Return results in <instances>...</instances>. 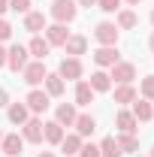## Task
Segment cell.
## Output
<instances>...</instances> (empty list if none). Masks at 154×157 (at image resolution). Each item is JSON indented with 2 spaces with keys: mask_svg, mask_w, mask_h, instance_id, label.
<instances>
[{
  "mask_svg": "<svg viewBox=\"0 0 154 157\" xmlns=\"http://www.w3.org/2000/svg\"><path fill=\"white\" fill-rule=\"evenodd\" d=\"M76 15H79L76 0H55L52 3V18H55V24H70Z\"/></svg>",
  "mask_w": 154,
  "mask_h": 157,
  "instance_id": "1",
  "label": "cell"
},
{
  "mask_svg": "<svg viewBox=\"0 0 154 157\" xmlns=\"http://www.w3.org/2000/svg\"><path fill=\"white\" fill-rule=\"evenodd\" d=\"M27 63H30V60H27V45H18V42H15V45L6 48V67H9L12 73H21Z\"/></svg>",
  "mask_w": 154,
  "mask_h": 157,
  "instance_id": "2",
  "label": "cell"
},
{
  "mask_svg": "<svg viewBox=\"0 0 154 157\" xmlns=\"http://www.w3.org/2000/svg\"><path fill=\"white\" fill-rule=\"evenodd\" d=\"M21 76H24V82H27V85H33V88H37V85H42V82H45V76H48L45 60H30V63L21 70Z\"/></svg>",
  "mask_w": 154,
  "mask_h": 157,
  "instance_id": "3",
  "label": "cell"
},
{
  "mask_svg": "<svg viewBox=\"0 0 154 157\" xmlns=\"http://www.w3.org/2000/svg\"><path fill=\"white\" fill-rule=\"evenodd\" d=\"M94 39L100 42V45H115L118 42V24H112V21H100L94 27Z\"/></svg>",
  "mask_w": 154,
  "mask_h": 157,
  "instance_id": "4",
  "label": "cell"
},
{
  "mask_svg": "<svg viewBox=\"0 0 154 157\" xmlns=\"http://www.w3.org/2000/svg\"><path fill=\"white\" fill-rule=\"evenodd\" d=\"M58 76L64 78V82H79V78H82V60L79 58H64Z\"/></svg>",
  "mask_w": 154,
  "mask_h": 157,
  "instance_id": "5",
  "label": "cell"
},
{
  "mask_svg": "<svg viewBox=\"0 0 154 157\" xmlns=\"http://www.w3.org/2000/svg\"><path fill=\"white\" fill-rule=\"evenodd\" d=\"M48 100H52V97H48L45 91H37V88H33V91H30V94L24 97V106H27L30 112H37V115H42V112H45V109L52 106Z\"/></svg>",
  "mask_w": 154,
  "mask_h": 157,
  "instance_id": "6",
  "label": "cell"
},
{
  "mask_svg": "<svg viewBox=\"0 0 154 157\" xmlns=\"http://www.w3.org/2000/svg\"><path fill=\"white\" fill-rule=\"evenodd\" d=\"M109 78H115L118 85H130V82L136 78V67L127 63V60H118L115 67H112V76H109Z\"/></svg>",
  "mask_w": 154,
  "mask_h": 157,
  "instance_id": "7",
  "label": "cell"
},
{
  "mask_svg": "<svg viewBox=\"0 0 154 157\" xmlns=\"http://www.w3.org/2000/svg\"><path fill=\"white\" fill-rule=\"evenodd\" d=\"M21 148H24V136H18V133H9L0 142V151L6 157H21Z\"/></svg>",
  "mask_w": 154,
  "mask_h": 157,
  "instance_id": "8",
  "label": "cell"
},
{
  "mask_svg": "<svg viewBox=\"0 0 154 157\" xmlns=\"http://www.w3.org/2000/svg\"><path fill=\"white\" fill-rule=\"evenodd\" d=\"M21 136H24V142H42V121L39 118H27L21 124Z\"/></svg>",
  "mask_w": 154,
  "mask_h": 157,
  "instance_id": "9",
  "label": "cell"
},
{
  "mask_svg": "<svg viewBox=\"0 0 154 157\" xmlns=\"http://www.w3.org/2000/svg\"><path fill=\"white\" fill-rule=\"evenodd\" d=\"M48 52H52L48 39H42L39 33H37L33 39H30V42H27V55H30L33 60H45V58H48Z\"/></svg>",
  "mask_w": 154,
  "mask_h": 157,
  "instance_id": "10",
  "label": "cell"
},
{
  "mask_svg": "<svg viewBox=\"0 0 154 157\" xmlns=\"http://www.w3.org/2000/svg\"><path fill=\"white\" fill-rule=\"evenodd\" d=\"M94 63L97 67H115L118 63V48L115 45H100L94 52Z\"/></svg>",
  "mask_w": 154,
  "mask_h": 157,
  "instance_id": "11",
  "label": "cell"
},
{
  "mask_svg": "<svg viewBox=\"0 0 154 157\" xmlns=\"http://www.w3.org/2000/svg\"><path fill=\"white\" fill-rule=\"evenodd\" d=\"M85 48H88V39L82 36V33H70V39L64 42L67 58H79V55H85Z\"/></svg>",
  "mask_w": 154,
  "mask_h": 157,
  "instance_id": "12",
  "label": "cell"
},
{
  "mask_svg": "<svg viewBox=\"0 0 154 157\" xmlns=\"http://www.w3.org/2000/svg\"><path fill=\"white\" fill-rule=\"evenodd\" d=\"M45 39H48V45H64V42L70 39L67 24H48V27H45Z\"/></svg>",
  "mask_w": 154,
  "mask_h": 157,
  "instance_id": "13",
  "label": "cell"
},
{
  "mask_svg": "<svg viewBox=\"0 0 154 157\" xmlns=\"http://www.w3.org/2000/svg\"><path fill=\"white\" fill-rule=\"evenodd\" d=\"M82 136L79 133H67V136L60 139V151H64V157H76L79 151H82Z\"/></svg>",
  "mask_w": 154,
  "mask_h": 157,
  "instance_id": "14",
  "label": "cell"
},
{
  "mask_svg": "<svg viewBox=\"0 0 154 157\" xmlns=\"http://www.w3.org/2000/svg\"><path fill=\"white\" fill-rule=\"evenodd\" d=\"M67 136L64 133V127H60L58 121H48V124H42V139L45 142H52V145H60V139Z\"/></svg>",
  "mask_w": 154,
  "mask_h": 157,
  "instance_id": "15",
  "label": "cell"
},
{
  "mask_svg": "<svg viewBox=\"0 0 154 157\" xmlns=\"http://www.w3.org/2000/svg\"><path fill=\"white\" fill-rule=\"evenodd\" d=\"M64 91H67V82H64L58 73H48V76H45V94H48V97H60Z\"/></svg>",
  "mask_w": 154,
  "mask_h": 157,
  "instance_id": "16",
  "label": "cell"
},
{
  "mask_svg": "<svg viewBox=\"0 0 154 157\" xmlns=\"http://www.w3.org/2000/svg\"><path fill=\"white\" fill-rule=\"evenodd\" d=\"M45 27H48V24H45V15H42V12H27V15H24V30H30L33 36H37L39 30H45Z\"/></svg>",
  "mask_w": 154,
  "mask_h": 157,
  "instance_id": "17",
  "label": "cell"
},
{
  "mask_svg": "<svg viewBox=\"0 0 154 157\" xmlns=\"http://www.w3.org/2000/svg\"><path fill=\"white\" fill-rule=\"evenodd\" d=\"M6 115H9V121H12V124H18V127H21V124H24V121L30 118V109H27L24 103H9Z\"/></svg>",
  "mask_w": 154,
  "mask_h": 157,
  "instance_id": "18",
  "label": "cell"
},
{
  "mask_svg": "<svg viewBox=\"0 0 154 157\" xmlns=\"http://www.w3.org/2000/svg\"><path fill=\"white\" fill-rule=\"evenodd\" d=\"M73 127H76V133H79V136L85 139V136H91V133L97 130V121H94L91 115H76V121H73Z\"/></svg>",
  "mask_w": 154,
  "mask_h": 157,
  "instance_id": "19",
  "label": "cell"
},
{
  "mask_svg": "<svg viewBox=\"0 0 154 157\" xmlns=\"http://www.w3.org/2000/svg\"><path fill=\"white\" fill-rule=\"evenodd\" d=\"M91 103H94V88L79 78V85H76V106H91Z\"/></svg>",
  "mask_w": 154,
  "mask_h": 157,
  "instance_id": "20",
  "label": "cell"
},
{
  "mask_svg": "<svg viewBox=\"0 0 154 157\" xmlns=\"http://www.w3.org/2000/svg\"><path fill=\"white\" fill-rule=\"evenodd\" d=\"M55 121H58L60 127H73V121H76V109H73L70 103H60L58 112H55Z\"/></svg>",
  "mask_w": 154,
  "mask_h": 157,
  "instance_id": "21",
  "label": "cell"
},
{
  "mask_svg": "<svg viewBox=\"0 0 154 157\" xmlns=\"http://www.w3.org/2000/svg\"><path fill=\"white\" fill-rule=\"evenodd\" d=\"M133 118L136 121H151L154 118V106L148 100H133Z\"/></svg>",
  "mask_w": 154,
  "mask_h": 157,
  "instance_id": "22",
  "label": "cell"
},
{
  "mask_svg": "<svg viewBox=\"0 0 154 157\" xmlns=\"http://www.w3.org/2000/svg\"><path fill=\"white\" fill-rule=\"evenodd\" d=\"M88 85L94 88V94H97V91L103 94V91H109V88H112V78H109V73L97 70V73H91V82H88Z\"/></svg>",
  "mask_w": 154,
  "mask_h": 157,
  "instance_id": "23",
  "label": "cell"
},
{
  "mask_svg": "<svg viewBox=\"0 0 154 157\" xmlns=\"http://www.w3.org/2000/svg\"><path fill=\"white\" fill-rule=\"evenodd\" d=\"M124 151H121V145H118L115 136H106L103 142H100V157H121Z\"/></svg>",
  "mask_w": 154,
  "mask_h": 157,
  "instance_id": "24",
  "label": "cell"
},
{
  "mask_svg": "<svg viewBox=\"0 0 154 157\" xmlns=\"http://www.w3.org/2000/svg\"><path fill=\"white\" fill-rule=\"evenodd\" d=\"M115 124H118V130H121V133H136V124H139V121L133 118V112H118Z\"/></svg>",
  "mask_w": 154,
  "mask_h": 157,
  "instance_id": "25",
  "label": "cell"
},
{
  "mask_svg": "<svg viewBox=\"0 0 154 157\" xmlns=\"http://www.w3.org/2000/svg\"><path fill=\"white\" fill-rule=\"evenodd\" d=\"M133 100H136V88L133 85H118L115 88V103L124 106V103H133Z\"/></svg>",
  "mask_w": 154,
  "mask_h": 157,
  "instance_id": "26",
  "label": "cell"
},
{
  "mask_svg": "<svg viewBox=\"0 0 154 157\" xmlns=\"http://www.w3.org/2000/svg\"><path fill=\"white\" fill-rule=\"evenodd\" d=\"M136 12L133 9H118V27L121 30H130V27H136Z\"/></svg>",
  "mask_w": 154,
  "mask_h": 157,
  "instance_id": "27",
  "label": "cell"
},
{
  "mask_svg": "<svg viewBox=\"0 0 154 157\" xmlns=\"http://www.w3.org/2000/svg\"><path fill=\"white\" fill-rule=\"evenodd\" d=\"M118 145H121V151H127V154H133V151H139V139H136L133 133H121V139H118Z\"/></svg>",
  "mask_w": 154,
  "mask_h": 157,
  "instance_id": "28",
  "label": "cell"
},
{
  "mask_svg": "<svg viewBox=\"0 0 154 157\" xmlns=\"http://www.w3.org/2000/svg\"><path fill=\"white\" fill-rule=\"evenodd\" d=\"M142 97H145V100H154V76H145V78H142Z\"/></svg>",
  "mask_w": 154,
  "mask_h": 157,
  "instance_id": "29",
  "label": "cell"
},
{
  "mask_svg": "<svg viewBox=\"0 0 154 157\" xmlns=\"http://www.w3.org/2000/svg\"><path fill=\"white\" fill-rule=\"evenodd\" d=\"M97 6H100L103 12H118V9H121V0H97Z\"/></svg>",
  "mask_w": 154,
  "mask_h": 157,
  "instance_id": "30",
  "label": "cell"
},
{
  "mask_svg": "<svg viewBox=\"0 0 154 157\" xmlns=\"http://www.w3.org/2000/svg\"><path fill=\"white\" fill-rule=\"evenodd\" d=\"M9 9H15V12H30V0H9Z\"/></svg>",
  "mask_w": 154,
  "mask_h": 157,
  "instance_id": "31",
  "label": "cell"
},
{
  "mask_svg": "<svg viewBox=\"0 0 154 157\" xmlns=\"http://www.w3.org/2000/svg\"><path fill=\"white\" fill-rule=\"evenodd\" d=\"M79 157H100V145H82Z\"/></svg>",
  "mask_w": 154,
  "mask_h": 157,
  "instance_id": "32",
  "label": "cell"
},
{
  "mask_svg": "<svg viewBox=\"0 0 154 157\" xmlns=\"http://www.w3.org/2000/svg\"><path fill=\"white\" fill-rule=\"evenodd\" d=\"M9 36H12V24H9L6 18H0V42L9 39Z\"/></svg>",
  "mask_w": 154,
  "mask_h": 157,
  "instance_id": "33",
  "label": "cell"
},
{
  "mask_svg": "<svg viewBox=\"0 0 154 157\" xmlns=\"http://www.w3.org/2000/svg\"><path fill=\"white\" fill-rule=\"evenodd\" d=\"M3 106H9V94H6V91L0 88V109H3Z\"/></svg>",
  "mask_w": 154,
  "mask_h": 157,
  "instance_id": "34",
  "label": "cell"
},
{
  "mask_svg": "<svg viewBox=\"0 0 154 157\" xmlns=\"http://www.w3.org/2000/svg\"><path fill=\"white\" fill-rule=\"evenodd\" d=\"M0 67H6V48L0 45Z\"/></svg>",
  "mask_w": 154,
  "mask_h": 157,
  "instance_id": "35",
  "label": "cell"
},
{
  "mask_svg": "<svg viewBox=\"0 0 154 157\" xmlns=\"http://www.w3.org/2000/svg\"><path fill=\"white\" fill-rule=\"evenodd\" d=\"M79 6H97V0H76Z\"/></svg>",
  "mask_w": 154,
  "mask_h": 157,
  "instance_id": "36",
  "label": "cell"
},
{
  "mask_svg": "<svg viewBox=\"0 0 154 157\" xmlns=\"http://www.w3.org/2000/svg\"><path fill=\"white\" fill-rule=\"evenodd\" d=\"M6 9H9V0H0V15H3Z\"/></svg>",
  "mask_w": 154,
  "mask_h": 157,
  "instance_id": "37",
  "label": "cell"
},
{
  "mask_svg": "<svg viewBox=\"0 0 154 157\" xmlns=\"http://www.w3.org/2000/svg\"><path fill=\"white\" fill-rule=\"evenodd\" d=\"M37 157H55V154H52V151H42V154H37Z\"/></svg>",
  "mask_w": 154,
  "mask_h": 157,
  "instance_id": "38",
  "label": "cell"
},
{
  "mask_svg": "<svg viewBox=\"0 0 154 157\" xmlns=\"http://www.w3.org/2000/svg\"><path fill=\"white\" fill-rule=\"evenodd\" d=\"M148 45H151V52H154V33H151V39H148Z\"/></svg>",
  "mask_w": 154,
  "mask_h": 157,
  "instance_id": "39",
  "label": "cell"
},
{
  "mask_svg": "<svg viewBox=\"0 0 154 157\" xmlns=\"http://www.w3.org/2000/svg\"><path fill=\"white\" fill-rule=\"evenodd\" d=\"M127 3H133V6H136V3H139V0H127Z\"/></svg>",
  "mask_w": 154,
  "mask_h": 157,
  "instance_id": "40",
  "label": "cell"
},
{
  "mask_svg": "<svg viewBox=\"0 0 154 157\" xmlns=\"http://www.w3.org/2000/svg\"><path fill=\"white\" fill-rule=\"evenodd\" d=\"M151 24H154V12H151Z\"/></svg>",
  "mask_w": 154,
  "mask_h": 157,
  "instance_id": "41",
  "label": "cell"
},
{
  "mask_svg": "<svg viewBox=\"0 0 154 157\" xmlns=\"http://www.w3.org/2000/svg\"><path fill=\"white\" fill-rule=\"evenodd\" d=\"M0 142H3V133H0Z\"/></svg>",
  "mask_w": 154,
  "mask_h": 157,
  "instance_id": "42",
  "label": "cell"
},
{
  "mask_svg": "<svg viewBox=\"0 0 154 157\" xmlns=\"http://www.w3.org/2000/svg\"><path fill=\"white\" fill-rule=\"evenodd\" d=\"M151 157H154V148H151Z\"/></svg>",
  "mask_w": 154,
  "mask_h": 157,
  "instance_id": "43",
  "label": "cell"
},
{
  "mask_svg": "<svg viewBox=\"0 0 154 157\" xmlns=\"http://www.w3.org/2000/svg\"><path fill=\"white\" fill-rule=\"evenodd\" d=\"M136 157H139V154H136Z\"/></svg>",
  "mask_w": 154,
  "mask_h": 157,
  "instance_id": "44",
  "label": "cell"
},
{
  "mask_svg": "<svg viewBox=\"0 0 154 157\" xmlns=\"http://www.w3.org/2000/svg\"><path fill=\"white\" fill-rule=\"evenodd\" d=\"M151 103H154V100H151Z\"/></svg>",
  "mask_w": 154,
  "mask_h": 157,
  "instance_id": "45",
  "label": "cell"
}]
</instances>
